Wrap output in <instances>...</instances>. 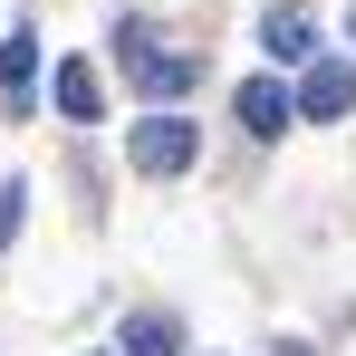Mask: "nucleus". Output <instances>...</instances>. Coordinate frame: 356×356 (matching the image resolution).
Masks as SVG:
<instances>
[{
	"mask_svg": "<svg viewBox=\"0 0 356 356\" xmlns=\"http://www.w3.org/2000/svg\"><path fill=\"white\" fill-rule=\"evenodd\" d=\"M125 154H135V174L174 183L183 164L202 154V135H193V125H183V116H145V125H135V135H125Z\"/></svg>",
	"mask_w": 356,
	"mask_h": 356,
	"instance_id": "f257e3e1",
	"label": "nucleus"
},
{
	"mask_svg": "<svg viewBox=\"0 0 356 356\" xmlns=\"http://www.w3.org/2000/svg\"><path fill=\"white\" fill-rule=\"evenodd\" d=\"M125 77H135L145 97H183V87L202 77V58H183V49H164V39H145V29H125Z\"/></svg>",
	"mask_w": 356,
	"mask_h": 356,
	"instance_id": "f03ea898",
	"label": "nucleus"
},
{
	"mask_svg": "<svg viewBox=\"0 0 356 356\" xmlns=\"http://www.w3.org/2000/svg\"><path fill=\"white\" fill-rule=\"evenodd\" d=\"M289 106H298L308 125H337V116L356 106V67H347V58H318V67L289 87Z\"/></svg>",
	"mask_w": 356,
	"mask_h": 356,
	"instance_id": "7ed1b4c3",
	"label": "nucleus"
},
{
	"mask_svg": "<svg viewBox=\"0 0 356 356\" xmlns=\"http://www.w3.org/2000/svg\"><path fill=\"white\" fill-rule=\"evenodd\" d=\"M29 97H39V29H10L0 39V106L19 116Z\"/></svg>",
	"mask_w": 356,
	"mask_h": 356,
	"instance_id": "20e7f679",
	"label": "nucleus"
},
{
	"mask_svg": "<svg viewBox=\"0 0 356 356\" xmlns=\"http://www.w3.org/2000/svg\"><path fill=\"white\" fill-rule=\"evenodd\" d=\"M232 106H241V125H250V135H280V125H298V106H289V87H280V77H250Z\"/></svg>",
	"mask_w": 356,
	"mask_h": 356,
	"instance_id": "39448f33",
	"label": "nucleus"
},
{
	"mask_svg": "<svg viewBox=\"0 0 356 356\" xmlns=\"http://www.w3.org/2000/svg\"><path fill=\"white\" fill-rule=\"evenodd\" d=\"M49 97H58L67 125H97V106H106V87H97V67H87V58H67L58 77H49Z\"/></svg>",
	"mask_w": 356,
	"mask_h": 356,
	"instance_id": "423d86ee",
	"label": "nucleus"
},
{
	"mask_svg": "<svg viewBox=\"0 0 356 356\" xmlns=\"http://www.w3.org/2000/svg\"><path fill=\"white\" fill-rule=\"evenodd\" d=\"M116 356H183L174 308H135V318H125V347H116Z\"/></svg>",
	"mask_w": 356,
	"mask_h": 356,
	"instance_id": "0eeeda50",
	"label": "nucleus"
},
{
	"mask_svg": "<svg viewBox=\"0 0 356 356\" xmlns=\"http://www.w3.org/2000/svg\"><path fill=\"white\" fill-rule=\"evenodd\" d=\"M260 49H270L280 67H298L308 58V19H298V10H270V19H260Z\"/></svg>",
	"mask_w": 356,
	"mask_h": 356,
	"instance_id": "6e6552de",
	"label": "nucleus"
},
{
	"mask_svg": "<svg viewBox=\"0 0 356 356\" xmlns=\"http://www.w3.org/2000/svg\"><path fill=\"white\" fill-rule=\"evenodd\" d=\"M19 222H29V193H19V183H0V250L19 241Z\"/></svg>",
	"mask_w": 356,
	"mask_h": 356,
	"instance_id": "1a4fd4ad",
	"label": "nucleus"
},
{
	"mask_svg": "<svg viewBox=\"0 0 356 356\" xmlns=\"http://www.w3.org/2000/svg\"><path fill=\"white\" fill-rule=\"evenodd\" d=\"M280 356H318V347H298V337H289V347H280Z\"/></svg>",
	"mask_w": 356,
	"mask_h": 356,
	"instance_id": "9d476101",
	"label": "nucleus"
}]
</instances>
